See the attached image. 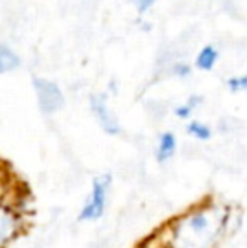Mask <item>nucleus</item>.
Returning <instances> with one entry per match:
<instances>
[{"label":"nucleus","mask_w":247,"mask_h":248,"mask_svg":"<svg viewBox=\"0 0 247 248\" xmlns=\"http://www.w3.org/2000/svg\"><path fill=\"white\" fill-rule=\"evenodd\" d=\"M227 211L218 204H207L181 216L171 230V248H212L222 235Z\"/></svg>","instance_id":"f257e3e1"},{"label":"nucleus","mask_w":247,"mask_h":248,"mask_svg":"<svg viewBox=\"0 0 247 248\" xmlns=\"http://www.w3.org/2000/svg\"><path fill=\"white\" fill-rule=\"evenodd\" d=\"M110 186H112V177L109 174L93 179L90 196L82 206V211L78 215L80 221H95L102 218L107 208V196H109Z\"/></svg>","instance_id":"f03ea898"},{"label":"nucleus","mask_w":247,"mask_h":248,"mask_svg":"<svg viewBox=\"0 0 247 248\" xmlns=\"http://www.w3.org/2000/svg\"><path fill=\"white\" fill-rule=\"evenodd\" d=\"M24 219L19 209L7 199H0V248H9L22 232Z\"/></svg>","instance_id":"7ed1b4c3"},{"label":"nucleus","mask_w":247,"mask_h":248,"mask_svg":"<svg viewBox=\"0 0 247 248\" xmlns=\"http://www.w3.org/2000/svg\"><path fill=\"white\" fill-rule=\"evenodd\" d=\"M34 90H36L39 108L44 113L48 115L56 113L58 110L63 108V105H65V96H63L60 86L56 83L49 81V79L36 78L34 79Z\"/></svg>","instance_id":"20e7f679"},{"label":"nucleus","mask_w":247,"mask_h":248,"mask_svg":"<svg viewBox=\"0 0 247 248\" xmlns=\"http://www.w3.org/2000/svg\"><path fill=\"white\" fill-rule=\"evenodd\" d=\"M90 107H92L93 113H95L97 120H99L100 127L110 135H117L120 132V125L119 120L115 118V115L110 111L107 100L103 95H93L90 98Z\"/></svg>","instance_id":"39448f33"},{"label":"nucleus","mask_w":247,"mask_h":248,"mask_svg":"<svg viewBox=\"0 0 247 248\" xmlns=\"http://www.w3.org/2000/svg\"><path fill=\"white\" fill-rule=\"evenodd\" d=\"M176 152V137L171 134V132H165L159 137V144H158V152H156V157H158L159 162H165V160L171 159Z\"/></svg>","instance_id":"423d86ee"},{"label":"nucleus","mask_w":247,"mask_h":248,"mask_svg":"<svg viewBox=\"0 0 247 248\" xmlns=\"http://www.w3.org/2000/svg\"><path fill=\"white\" fill-rule=\"evenodd\" d=\"M218 59V51L215 49L214 46H205L203 49L198 52L197 56V68L198 69H203V71H210V69H214L215 62H217Z\"/></svg>","instance_id":"0eeeda50"},{"label":"nucleus","mask_w":247,"mask_h":248,"mask_svg":"<svg viewBox=\"0 0 247 248\" xmlns=\"http://www.w3.org/2000/svg\"><path fill=\"white\" fill-rule=\"evenodd\" d=\"M19 64H20V59L16 52L10 51L5 46H0V75L19 68Z\"/></svg>","instance_id":"6e6552de"},{"label":"nucleus","mask_w":247,"mask_h":248,"mask_svg":"<svg viewBox=\"0 0 247 248\" xmlns=\"http://www.w3.org/2000/svg\"><path fill=\"white\" fill-rule=\"evenodd\" d=\"M188 134L193 135V137L198 139V140H208V139L212 137L210 127L201 124V122H197V120L188 124Z\"/></svg>","instance_id":"1a4fd4ad"},{"label":"nucleus","mask_w":247,"mask_h":248,"mask_svg":"<svg viewBox=\"0 0 247 248\" xmlns=\"http://www.w3.org/2000/svg\"><path fill=\"white\" fill-rule=\"evenodd\" d=\"M198 103H200V96H191L185 105H180V107L175 108V115L178 118H188L193 113V110L197 108Z\"/></svg>","instance_id":"9d476101"},{"label":"nucleus","mask_w":247,"mask_h":248,"mask_svg":"<svg viewBox=\"0 0 247 248\" xmlns=\"http://www.w3.org/2000/svg\"><path fill=\"white\" fill-rule=\"evenodd\" d=\"M231 92H246L247 93V75L244 76H237V78H231L227 81Z\"/></svg>","instance_id":"9b49d317"},{"label":"nucleus","mask_w":247,"mask_h":248,"mask_svg":"<svg viewBox=\"0 0 247 248\" xmlns=\"http://www.w3.org/2000/svg\"><path fill=\"white\" fill-rule=\"evenodd\" d=\"M132 2L135 3V9H137V12H146V10H149L152 5H154L156 0H132Z\"/></svg>","instance_id":"f8f14e48"},{"label":"nucleus","mask_w":247,"mask_h":248,"mask_svg":"<svg viewBox=\"0 0 247 248\" xmlns=\"http://www.w3.org/2000/svg\"><path fill=\"white\" fill-rule=\"evenodd\" d=\"M173 73H175L176 76H181V78H185V76L190 75V66L185 64V62H178V64H175Z\"/></svg>","instance_id":"ddd939ff"},{"label":"nucleus","mask_w":247,"mask_h":248,"mask_svg":"<svg viewBox=\"0 0 247 248\" xmlns=\"http://www.w3.org/2000/svg\"><path fill=\"white\" fill-rule=\"evenodd\" d=\"M5 191H7V176L5 172L0 170V199H5Z\"/></svg>","instance_id":"4468645a"}]
</instances>
